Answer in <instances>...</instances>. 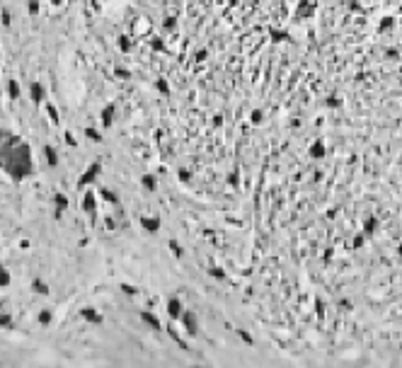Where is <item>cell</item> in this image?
Masks as SVG:
<instances>
[{
	"label": "cell",
	"mask_w": 402,
	"mask_h": 368,
	"mask_svg": "<svg viewBox=\"0 0 402 368\" xmlns=\"http://www.w3.org/2000/svg\"><path fill=\"white\" fill-rule=\"evenodd\" d=\"M0 170L13 182H25L34 172L32 148L25 138L10 131H0Z\"/></svg>",
	"instance_id": "cell-1"
},
{
	"label": "cell",
	"mask_w": 402,
	"mask_h": 368,
	"mask_svg": "<svg viewBox=\"0 0 402 368\" xmlns=\"http://www.w3.org/2000/svg\"><path fill=\"white\" fill-rule=\"evenodd\" d=\"M180 320H182V325H184V329H187L189 334H196V332H199V327H196V317H194V313H187V310H184Z\"/></svg>",
	"instance_id": "cell-2"
},
{
	"label": "cell",
	"mask_w": 402,
	"mask_h": 368,
	"mask_svg": "<svg viewBox=\"0 0 402 368\" xmlns=\"http://www.w3.org/2000/svg\"><path fill=\"white\" fill-rule=\"evenodd\" d=\"M167 310H170V315H172L175 320H180L182 313H184V308H182V303L177 298H170V303H167Z\"/></svg>",
	"instance_id": "cell-3"
},
{
	"label": "cell",
	"mask_w": 402,
	"mask_h": 368,
	"mask_svg": "<svg viewBox=\"0 0 402 368\" xmlns=\"http://www.w3.org/2000/svg\"><path fill=\"white\" fill-rule=\"evenodd\" d=\"M8 284H10V274H8V269L0 264V288L8 286Z\"/></svg>",
	"instance_id": "cell-4"
},
{
	"label": "cell",
	"mask_w": 402,
	"mask_h": 368,
	"mask_svg": "<svg viewBox=\"0 0 402 368\" xmlns=\"http://www.w3.org/2000/svg\"><path fill=\"white\" fill-rule=\"evenodd\" d=\"M32 95H34V99H42V87L34 85V87H32Z\"/></svg>",
	"instance_id": "cell-5"
},
{
	"label": "cell",
	"mask_w": 402,
	"mask_h": 368,
	"mask_svg": "<svg viewBox=\"0 0 402 368\" xmlns=\"http://www.w3.org/2000/svg\"><path fill=\"white\" fill-rule=\"evenodd\" d=\"M51 3H54V5H61V3H63V0H51Z\"/></svg>",
	"instance_id": "cell-6"
}]
</instances>
